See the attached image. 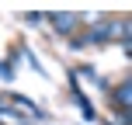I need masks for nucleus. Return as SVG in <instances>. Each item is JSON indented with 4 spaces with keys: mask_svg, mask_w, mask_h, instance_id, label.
Returning <instances> with one entry per match:
<instances>
[{
    "mask_svg": "<svg viewBox=\"0 0 132 125\" xmlns=\"http://www.w3.org/2000/svg\"><path fill=\"white\" fill-rule=\"evenodd\" d=\"M56 24H59V28H70V24H73V18H70V14H66V18L59 14V18H56Z\"/></svg>",
    "mask_w": 132,
    "mask_h": 125,
    "instance_id": "nucleus-1",
    "label": "nucleus"
}]
</instances>
